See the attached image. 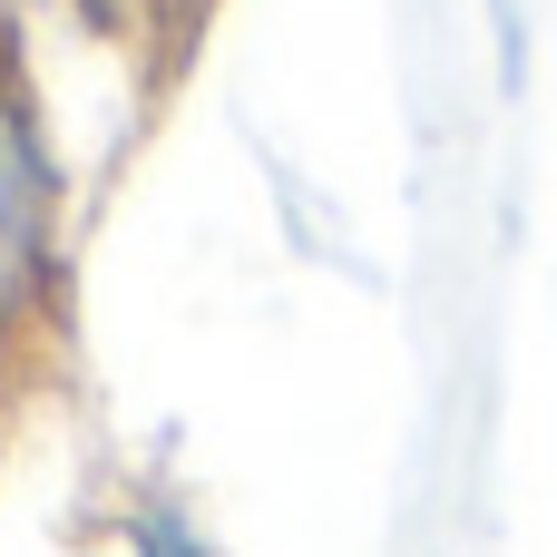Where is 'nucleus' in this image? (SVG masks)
I'll return each mask as SVG.
<instances>
[{"label": "nucleus", "instance_id": "f257e3e1", "mask_svg": "<svg viewBox=\"0 0 557 557\" xmlns=\"http://www.w3.org/2000/svg\"><path fill=\"white\" fill-rule=\"evenodd\" d=\"M69 343V166L29 69L0 39V392H29Z\"/></svg>", "mask_w": 557, "mask_h": 557}, {"label": "nucleus", "instance_id": "f03ea898", "mask_svg": "<svg viewBox=\"0 0 557 557\" xmlns=\"http://www.w3.org/2000/svg\"><path fill=\"white\" fill-rule=\"evenodd\" d=\"M127 557H215V548H206V539H196L166 499H147V509L127 519Z\"/></svg>", "mask_w": 557, "mask_h": 557}]
</instances>
